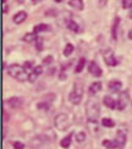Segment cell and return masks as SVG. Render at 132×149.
I'll list each match as a JSON object with an SVG mask.
<instances>
[{
  "instance_id": "obj_33",
  "label": "cell",
  "mask_w": 132,
  "mask_h": 149,
  "mask_svg": "<svg viewBox=\"0 0 132 149\" xmlns=\"http://www.w3.org/2000/svg\"><path fill=\"white\" fill-rule=\"evenodd\" d=\"M3 115H4V121H8V120H9V115H8V114H6V113H5V111H4V113H3Z\"/></svg>"
},
{
  "instance_id": "obj_23",
  "label": "cell",
  "mask_w": 132,
  "mask_h": 149,
  "mask_svg": "<svg viewBox=\"0 0 132 149\" xmlns=\"http://www.w3.org/2000/svg\"><path fill=\"white\" fill-rule=\"evenodd\" d=\"M102 125H103L104 127H114L115 122L112 121L111 119H109V117H105V119L102 120Z\"/></svg>"
},
{
  "instance_id": "obj_28",
  "label": "cell",
  "mask_w": 132,
  "mask_h": 149,
  "mask_svg": "<svg viewBox=\"0 0 132 149\" xmlns=\"http://www.w3.org/2000/svg\"><path fill=\"white\" fill-rule=\"evenodd\" d=\"M122 8L124 9L132 8V0H122Z\"/></svg>"
},
{
  "instance_id": "obj_13",
  "label": "cell",
  "mask_w": 132,
  "mask_h": 149,
  "mask_svg": "<svg viewBox=\"0 0 132 149\" xmlns=\"http://www.w3.org/2000/svg\"><path fill=\"white\" fill-rule=\"evenodd\" d=\"M99 91H102V83L100 82H94L89 86V88H88V92H89V94L93 95V94H96V93H98Z\"/></svg>"
},
{
  "instance_id": "obj_4",
  "label": "cell",
  "mask_w": 132,
  "mask_h": 149,
  "mask_svg": "<svg viewBox=\"0 0 132 149\" xmlns=\"http://www.w3.org/2000/svg\"><path fill=\"white\" fill-rule=\"evenodd\" d=\"M54 123H55V127L58 128L59 131H65V130L71 125V121L66 114H59L55 117Z\"/></svg>"
},
{
  "instance_id": "obj_26",
  "label": "cell",
  "mask_w": 132,
  "mask_h": 149,
  "mask_svg": "<svg viewBox=\"0 0 132 149\" xmlns=\"http://www.w3.org/2000/svg\"><path fill=\"white\" fill-rule=\"evenodd\" d=\"M36 48L38 52H42L43 50V38L42 37H38V38L36 39Z\"/></svg>"
},
{
  "instance_id": "obj_5",
  "label": "cell",
  "mask_w": 132,
  "mask_h": 149,
  "mask_svg": "<svg viewBox=\"0 0 132 149\" xmlns=\"http://www.w3.org/2000/svg\"><path fill=\"white\" fill-rule=\"evenodd\" d=\"M103 58L105 60V63L109 66H116L119 64V61L116 60L114 53H112V50H110V49H106V50L103 52Z\"/></svg>"
},
{
  "instance_id": "obj_16",
  "label": "cell",
  "mask_w": 132,
  "mask_h": 149,
  "mask_svg": "<svg viewBox=\"0 0 132 149\" xmlns=\"http://www.w3.org/2000/svg\"><path fill=\"white\" fill-rule=\"evenodd\" d=\"M65 22H66V27H67L68 29H71V31H73V32L78 33L80 28H78V24H77L76 22L72 21V20H66Z\"/></svg>"
},
{
  "instance_id": "obj_15",
  "label": "cell",
  "mask_w": 132,
  "mask_h": 149,
  "mask_svg": "<svg viewBox=\"0 0 132 149\" xmlns=\"http://www.w3.org/2000/svg\"><path fill=\"white\" fill-rule=\"evenodd\" d=\"M103 100H104V104H105L108 108H110V109H115V108H116V102H115L111 97L105 95V97L103 98Z\"/></svg>"
},
{
  "instance_id": "obj_3",
  "label": "cell",
  "mask_w": 132,
  "mask_h": 149,
  "mask_svg": "<svg viewBox=\"0 0 132 149\" xmlns=\"http://www.w3.org/2000/svg\"><path fill=\"white\" fill-rule=\"evenodd\" d=\"M82 97H83V84L78 79L77 82L75 83V86H73V91L70 93L68 100H70L72 104L77 105V104L81 103V100H82Z\"/></svg>"
},
{
  "instance_id": "obj_14",
  "label": "cell",
  "mask_w": 132,
  "mask_h": 149,
  "mask_svg": "<svg viewBox=\"0 0 132 149\" xmlns=\"http://www.w3.org/2000/svg\"><path fill=\"white\" fill-rule=\"evenodd\" d=\"M68 5L75 10H82L83 9V0H70Z\"/></svg>"
},
{
  "instance_id": "obj_1",
  "label": "cell",
  "mask_w": 132,
  "mask_h": 149,
  "mask_svg": "<svg viewBox=\"0 0 132 149\" xmlns=\"http://www.w3.org/2000/svg\"><path fill=\"white\" fill-rule=\"evenodd\" d=\"M100 115V107L97 98H89L86 103V116L89 122H97Z\"/></svg>"
},
{
  "instance_id": "obj_37",
  "label": "cell",
  "mask_w": 132,
  "mask_h": 149,
  "mask_svg": "<svg viewBox=\"0 0 132 149\" xmlns=\"http://www.w3.org/2000/svg\"><path fill=\"white\" fill-rule=\"evenodd\" d=\"M55 1H56V3H61V1H62V0H55Z\"/></svg>"
},
{
  "instance_id": "obj_24",
  "label": "cell",
  "mask_w": 132,
  "mask_h": 149,
  "mask_svg": "<svg viewBox=\"0 0 132 149\" xmlns=\"http://www.w3.org/2000/svg\"><path fill=\"white\" fill-rule=\"evenodd\" d=\"M72 52H73V45L71 44V43H67L65 49H64V55L65 56H70V55L72 54Z\"/></svg>"
},
{
  "instance_id": "obj_11",
  "label": "cell",
  "mask_w": 132,
  "mask_h": 149,
  "mask_svg": "<svg viewBox=\"0 0 132 149\" xmlns=\"http://www.w3.org/2000/svg\"><path fill=\"white\" fill-rule=\"evenodd\" d=\"M27 18V12L26 11H20V12H17V14L14 16V22L16 23V24H20V23H22L24 20Z\"/></svg>"
},
{
  "instance_id": "obj_25",
  "label": "cell",
  "mask_w": 132,
  "mask_h": 149,
  "mask_svg": "<svg viewBox=\"0 0 132 149\" xmlns=\"http://www.w3.org/2000/svg\"><path fill=\"white\" fill-rule=\"evenodd\" d=\"M38 109H41V110H45V111H48L49 109H50V103L49 102H45V100H43V102H41V103H38Z\"/></svg>"
},
{
  "instance_id": "obj_12",
  "label": "cell",
  "mask_w": 132,
  "mask_h": 149,
  "mask_svg": "<svg viewBox=\"0 0 132 149\" xmlns=\"http://www.w3.org/2000/svg\"><path fill=\"white\" fill-rule=\"evenodd\" d=\"M121 87H122V83L120 82V81H117V79L110 81L109 82V89L111 92H119L121 89Z\"/></svg>"
},
{
  "instance_id": "obj_27",
  "label": "cell",
  "mask_w": 132,
  "mask_h": 149,
  "mask_svg": "<svg viewBox=\"0 0 132 149\" xmlns=\"http://www.w3.org/2000/svg\"><path fill=\"white\" fill-rule=\"evenodd\" d=\"M76 139H77V142H83L85 139H86V133L85 132H78L77 134H76Z\"/></svg>"
},
{
  "instance_id": "obj_18",
  "label": "cell",
  "mask_w": 132,
  "mask_h": 149,
  "mask_svg": "<svg viewBox=\"0 0 132 149\" xmlns=\"http://www.w3.org/2000/svg\"><path fill=\"white\" fill-rule=\"evenodd\" d=\"M71 138H72V133L67 134L65 138H62V139H61L60 146H61L62 148H68V147H70V144H71Z\"/></svg>"
},
{
  "instance_id": "obj_6",
  "label": "cell",
  "mask_w": 132,
  "mask_h": 149,
  "mask_svg": "<svg viewBox=\"0 0 132 149\" xmlns=\"http://www.w3.org/2000/svg\"><path fill=\"white\" fill-rule=\"evenodd\" d=\"M88 71H89L91 74H93L94 77H100V76H102V69L98 66V64L96 63V61H91V63H89Z\"/></svg>"
},
{
  "instance_id": "obj_30",
  "label": "cell",
  "mask_w": 132,
  "mask_h": 149,
  "mask_svg": "<svg viewBox=\"0 0 132 149\" xmlns=\"http://www.w3.org/2000/svg\"><path fill=\"white\" fill-rule=\"evenodd\" d=\"M33 66V63L32 61H26V63L23 64V67H24V70H28V69H31V67Z\"/></svg>"
},
{
  "instance_id": "obj_32",
  "label": "cell",
  "mask_w": 132,
  "mask_h": 149,
  "mask_svg": "<svg viewBox=\"0 0 132 149\" xmlns=\"http://www.w3.org/2000/svg\"><path fill=\"white\" fill-rule=\"evenodd\" d=\"M52 61H53V56H50V55H49V56H47V58H44L43 59V64H50V63H52Z\"/></svg>"
},
{
  "instance_id": "obj_8",
  "label": "cell",
  "mask_w": 132,
  "mask_h": 149,
  "mask_svg": "<svg viewBox=\"0 0 132 149\" xmlns=\"http://www.w3.org/2000/svg\"><path fill=\"white\" fill-rule=\"evenodd\" d=\"M8 104L10 105V108H12V109H18V108L22 107L23 99L20 98V97H12V98L8 99Z\"/></svg>"
},
{
  "instance_id": "obj_21",
  "label": "cell",
  "mask_w": 132,
  "mask_h": 149,
  "mask_svg": "<svg viewBox=\"0 0 132 149\" xmlns=\"http://www.w3.org/2000/svg\"><path fill=\"white\" fill-rule=\"evenodd\" d=\"M37 38H38V37H37V33L31 32V33H26V36L23 37V40L27 42V43H32V42H36Z\"/></svg>"
},
{
  "instance_id": "obj_31",
  "label": "cell",
  "mask_w": 132,
  "mask_h": 149,
  "mask_svg": "<svg viewBox=\"0 0 132 149\" xmlns=\"http://www.w3.org/2000/svg\"><path fill=\"white\" fill-rule=\"evenodd\" d=\"M65 70H66V66H65V65H62V66H61V72H60V79H61V81H62V79H64V78L66 77L65 74H64Z\"/></svg>"
},
{
  "instance_id": "obj_10",
  "label": "cell",
  "mask_w": 132,
  "mask_h": 149,
  "mask_svg": "<svg viewBox=\"0 0 132 149\" xmlns=\"http://www.w3.org/2000/svg\"><path fill=\"white\" fill-rule=\"evenodd\" d=\"M119 24H120V17L116 16L114 18V21H112V26H111V37L115 40L117 39V28H119Z\"/></svg>"
},
{
  "instance_id": "obj_19",
  "label": "cell",
  "mask_w": 132,
  "mask_h": 149,
  "mask_svg": "<svg viewBox=\"0 0 132 149\" xmlns=\"http://www.w3.org/2000/svg\"><path fill=\"white\" fill-rule=\"evenodd\" d=\"M49 29V26L48 24H44V23H39L37 26L33 27V32L34 33H39V32H45V31Z\"/></svg>"
},
{
  "instance_id": "obj_35",
  "label": "cell",
  "mask_w": 132,
  "mask_h": 149,
  "mask_svg": "<svg viewBox=\"0 0 132 149\" xmlns=\"http://www.w3.org/2000/svg\"><path fill=\"white\" fill-rule=\"evenodd\" d=\"M129 38H130V39H132V29L129 32Z\"/></svg>"
},
{
  "instance_id": "obj_22",
  "label": "cell",
  "mask_w": 132,
  "mask_h": 149,
  "mask_svg": "<svg viewBox=\"0 0 132 149\" xmlns=\"http://www.w3.org/2000/svg\"><path fill=\"white\" fill-rule=\"evenodd\" d=\"M85 65H86V59H85V58H81V59L78 60V63H77L76 67H75V72H76V73H80L81 71L83 70Z\"/></svg>"
},
{
  "instance_id": "obj_36",
  "label": "cell",
  "mask_w": 132,
  "mask_h": 149,
  "mask_svg": "<svg viewBox=\"0 0 132 149\" xmlns=\"http://www.w3.org/2000/svg\"><path fill=\"white\" fill-rule=\"evenodd\" d=\"M39 1H42V0H32L33 4H37V3H39Z\"/></svg>"
},
{
  "instance_id": "obj_9",
  "label": "cell",
  "mask_w": 132,
  "mask_h": 149,
  "mask_svg": "<svg viewBox=\"0 0 132 149\" xmlns=\"http://www.w3.org/2000/svg\"><path fill=\"white\" fill-rule=\"evenodd\" d=\"M43 72V67L39 65V66H36L34 69L32 70V72L29 73V76H28V81L29 82H34V81L37 79V77L39 76V74Z\"/></svg>"
},
{
  "instance_id": "obj_20",
  "label": "cell",
  "mask_w": 132,
  "mask_h": 149,
  "mask_svg": "<svg viewBox=\"0 0 132 149\" xmlns=\"http://www.w3.org/2000/svg\"><path fill=\"white\" fill-rule=\"evenodd\" d=\"M103 146L106 148V149H115V148H119L117 147V143L115 141H109V139H104L103 141Z\"/></svg>"
},
{
  "instance_id": "obj_29",
  "label": "cell",
  "mask_w": 132,
  "mask_h": 149,
  "mask_svg": "<svg viewBox=\"0 0 132 149\" xmlns=\"http://www.w3.org/2000/svg\"><path fill=\"white\" fill-rule=\"evenodd\" d=\"M12 146H14L15 149H24V146L21 143V142H14Z\"/></svg>"
},
{
  "instance_id": "obj_7",
  "label": "cell",
  "mask_w": 132,
  "mask_h": 149,
  "mask_svg": "<svg viewBox=\"0 0 132 149\" xmlns=\"http://www.w3.org/2000/svg\"><path fill=\"white\" fill-rule=\"evenodd\" d=\"M115 142L117 143V147L119 148H124L125 144H126V133H125L122 130H119L117 131V134H116V139Z\"/></svg>"
},
{
  "instance_id": "obj_17",
  "label": "cell",
  "mask_w": 132,
  "mask_h": 149,
  "mask_svg": "<svg viewBox=\"0 0 132 149\" xmlns=\"http://www.w3.org/2000/svg\"><path fill=\"white\" fill-rule=\"evenodd\" d=\"M125 107H126V97H124V94H121L120 98L117 99L116 109H117V110H124Z\"/></svg>"
},
{
  "instance_id": "obj_2",
  "label": "cell",
  "mask_w": 132,
  "mask_h": 149,
  "mask_svg": "<svg viewBox=\"0 0 132 149\" xmlns=\"http://www.w3.org/2000/svg\"><path fill=\"white\" fill-rule=\"evenodd\" d=\"M8 73L10 74L12 78L20 81V82H24L26 79H28V76H29V74L26 73V70H24V67L17 65V64L10 65L9 69H8Z\"/></svg>"
},
{
  "instance_id": "obj_34",
  "label": "cell",
  "mask_w": 132,
  "mask_h": 149,
  "mask_svg": "<svg viewBox=\"0 0 132 149\" xmlns=\"http://www.w3.org/2000/svg\"><path fill=\"white\" fill-rule=\"evenodd\" d=\"M6 12H8V6L4 5V14H6Z\"/></svg>"
}]
</instances>
